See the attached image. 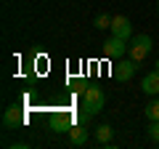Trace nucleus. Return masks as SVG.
Instances as JSON below:
<instances>
[{
    "mask_svg": "<svg viewBox=\"0 0 159 149\" xmlns=\"http://www.w3.org/2000/svg\"><path fill=\"white\" fill-rule=\"evenodd\" d=\"M103 104H106V96H103L101 88H88V91L82 93V109L90 112V115H98L103 109Z\"/></svg>",
    "mask_w": 159,
    "mask_h": 149,
    "instance_id": "f257e3e1",
    "label": "nucleus"
},
{
    "mask_svg": "<svg viewBox=\"0 0 159 149\" xmlns=\"http://www.w3.org/2000/svg\"><path fill=\"white\" fill-rule=\"evenodd\" d=\"M154 43L148 35H133L130 37V59H135V61H143V59L151 53Z\"/></svg>",
    "mask_w": 159,
    "mask_h": 149,
    "instance_id": "f03ea898",
    "label": "nucleus"
},
{
    "mask_svg": "<svg viewBox=\"0 0 159 149\" xmlns=\"http://www.w3.org/2000/svg\"><path fill=\"white\" fill-rule=\"evenodd\" d=\"M127 43H130V40L111 35V37L103 43V53H106L109 59H122V56H125V51H130V46H127Z\"/></svg>",
    "mask_w": 159,
    "mask_h": 149,
    "instance_id": "7ed1b4c3",
    "label": "nucleus"
},
{
    "mask_svg": "<svg viewBox=\"0 0 159 149\" xmlns=\"http://www.w3.org/2000/svg\"><path fill=\"white\" fill-rule=\"evenodd\" d=\"M74 125V115H69V112H58V115H51V123H48V128H51L53 133H69V128Z\"/></svg>",
    "mask_w": 159,
    "mask_h": 149,
    "instance_id": "20e7f679",
    "label": "nucleus"
},
{
    "mask_svg": "<svg viewBox=\"0 0 159 149\" xmlns=\"http://www.w3.org/2000/svg\"><path fill=\"white\" fill-rule=\"evenodd\" d=\"M24 120H27V117H24V109L16 107V104H11V107L3 112V125L6 128H21Z\"/></svg>",
    "mask_w": 159,
    "mask_h": 149,
    "instance_id": "39448f33",
    "label": "nucleus"
},
{
    "mask_svg": "<svg viewBox=\"0 0 159 149\" xmlns=\"http://www.w3.org/2000/svg\"><path fill=\"white\" fill-rule=\"evenodd\" d=\"M111 35L130 40V37H133V24H130V19H127V16H114V19H111Z\"/></svg>",
    "mask_w": 159,
    "mask_h": 149,
    "instance_id": "423d86ee",
    "label": "nucleus"
},
{
    "mask_svg": "<svg viewBox=\"0 0 159 149\" xmlns=\"http://www.w3.org/2000/svg\"><path fill=\"white\" fill-rule=\"evenodd\" d=\"M135 67H138L135 59H122V61L114 67V77H117V80H122V83H127L133 74H135Z\"/></svg>",
    "mask_w": 159,
    "mask_h": 149,
    "instance_id": "0eeeda50",
    "label": "nucleus"
},
{
    "mask_svg": "<svg viewBox=\"0 0 159 149\" xmlns=\"http://www.w3.org/2000/svg\"><path fill=\"white\" fill-rule=\"evenodd\" d=\"M141 88H143V93H148V96H157V93H159V69H154V72L143 74Z\"/></svg>",
    "mask_w": 159,
    "mask_h": 149,
    "instance_id": "6e6552de",
    "label": "nucleus"
},
{
    "mask_svg": "<svg viewBox=\"0 0 159 149\" xmlns=\"http://www.w3.org/2000/svg\"><path fill=\"white\" fill-rule=\"evenodd\" d=\"M85 141H88V131H85V125L74 123V125L69 128V144H72V147H82Z\"/></svg>",
    "mask_w": 159,
    "mask_h": 149,
    "instance_id": "1a4fd4ad",
    "label": "nucleus"
},
{
    "mask_svg": "<svg viewBox=\"0 0 159 149\" xmlns=\"http://www.w3.org/2000/svg\"><path fill=\"white\" fill-rule=\"evenodd\" d=\"M111 125H106V123H103V125H98L96 128V141L101 144V147H109V144H111Z\"/></svg>",
    "mask_w": 159,
    "mask_h": 149,
    "instance_id": "9d476101",
    "label": "nucleus"
},
{
    "mask_svg": "<svg viewBox=\"0 0 159 149\" xmlns=\"http://www.w3.org/2000/svg\"><path fill=\"white\" fill-rule=\"evenodd\" d=\"M146 117L148 120H159V101H151L146 107Z\"/></svg>",
    "mask_w": 159,
    "mask_h": 149,
    "instance_id": "9b49d317",
    "label": "nucleus"
},
{
    "mask_svg": "<svg viewBox=\"0 0 159 149\" xmlns=\"http://www.w3.org/2000/svg\"><path fill=\"white\" fill-rule=\"evenodd\" d=\"M96 27H98V29L111 27V16H106V13H98V16H96Z\"/></svg>",
    "mask_w": 159,
    "mask_h": 149,
    "instance_id": "f8f14e48",
    "label": "nucleus"
},
{
    "mask_svg": "<svg viewBox=\"0 0 159 149\" xmlns=\"http://www.w3.org/2000/svg\"><path fill=\"white\" fill-rule=\"evenodd\" d=\"M148 136H151V141L159 144V120H151V125H148Z\"/></svg>",
    "mask_w": 159,
    "mask_h": 149,
    "instance_id": "ddd939ff",
    "label": "nucleus"
},
{
    "mask_svg": "<svg viewBox=\"0 0 159 149\" xmlns=\"http://www.w3.org/2000/svg\"><path fill=\"white\" fill-rule=\"evenodd\" d=\"M157 11H159V0H157Z\"/></svg>",
    "mask_w": 159,
    "mask_h": 149,
    "instance_id": "4468645a",
    "label": "nucleus"
}]
</instances>
